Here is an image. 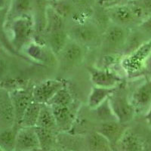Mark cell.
Returning <instances> with one entry per match:
<instances>
[{
	"mask_svg": "<svg viewBox=\"0 0 151 151\" xmlns=\"http://www.w3.org/2000/svg\"><path fill=\"white\" fill-rule=\"evenodd\" d=\"M65 83L58 79H47L33 88V101L40 104H47Z\"/></svg>",
	"mask_w": 151,
	"mask_h": 151,
	"instance_id": "obj_10",
	"label": "cell"
},
{
	"mask_svg": "<svg viewBox=\"0 0 151 151\" xmlns=\"http://www.w3.org/2000/svg\"><path fill=\"white\" fill-rule=\"evenodd\" d=\"M32 5V0H12L8 14V21L24 14H31Z\"/></svg>",
	"mask_w": 151,
	"mask_h": 151,
	"instance_id": "obj_23",
	"label": "cell"
},
{
	"mask_svg": "<svg viewBox=\"0 0 151 151\" xmlns=\"http://www.w3.org/2000/svg\"><path fill=\"white\" fill-rule=\"evenodd\" d=\"M59 132H70L75 124L76 118L71 107L50 106Z\"/></svg>",
	"mask_w": 151,
	"mask_h": 151,
	"instance_id": "obj_15",
	"label": "cell"
},
{
	"mask_svg": "<svg viewBox=\"0 0 151 151\" xmlns=\"http://www.w3.org/2000/svg\"><path fill=\"white\" fill-rule=\"evenodd\" d=\"M83 147L84 151H113L106 137L95 130L83 135Z\"/></svg>",
	"mask_w": 151,
	"mask_h": 151,
	"instance_id": "obj_17",
	"label": "cell"
},
{
	"mask_svg": "<svg viewBox=\"0 0 151 151\" xmlns=\"http://www.w3.org/2000/svg\"><path fill=\"white\" fill-rule=\"evenodd\" d=\"M71 38L82 45L89 46L101 43V32L96 24L84 17L75 21V25L71 29Z\"/></svg>",
	"mask_w": 151,
	"mask_h": 151,
	"instance_id": "obj_3",
	"label": "cell"
},
{
	"mask_svg": "<svg viewBox=\"0 0 151 151\" xmlns=\"http://www.w3.org/2000/svg\"><path fill=\"white\" fill-rule=\"evenodd\" d=\"M2 87V83H1V81H0V88Z\"/></svg>",
	"mask_w": 151,
	"mask_h": 151,
	"instance_id": "obj_35",
	"label": "cell"
},
{
	"mask_svg": "<svg viewBox=\"0 0 151 151\" xmlns=\"http://www.w3.org/2000/svg\"><path fill=\"white\" fill-rule=\"evenodd\" d=\"M145 119H146L147 123L149 125L150 127H151V105L149 107V109L147 110L146 113V116H145Z\"/></svg>",
	"mask_w": 151,
	"mask_h": 151,
	"instance_id": "obj_33",
	"label": "cell"
},
{
	"mask_svg": "<svg viewBox=\"0 0 151 151\" xmlns=\"http://www.w3.org/2000/svg\"><path fill=\"white\" fill-rule=\"evenodd\" d=\"M58 56L60 58L62 64H64L67 67H73L83 61L85 51L83 45L72 39H69Z\"/></svg>",
	"mask_w": 151,
	"mask_h": 151,
	"instance_id": "obj_14",
	"label": "cell"
},
{
	"mask_svg": "<svg viewBox=\"0 0 151 151\" xmlns=\"http://www.w3.org/2000/svg\"><path fill=\"white\" fill-rule=\"evenodd\" d=\"M15 126V113L10 91L5 87L0 88V131Z\"/></svg>",
	"mask_w": 151,
	"mask_h": 151,
	"instance_id": "obj_9",
	"label": "cell"
},
{
	"mask_svg": "<svg viewBox=\"0 0 151 151\" xmlns=\"http://www.w3.org/2000/svg\"><path fill=\"white\" fill-rule=\"evenodd\" d=\"M132 29L110 23L102 33L101 45L108 54H116L122 51Z\"/></svg>",
	"mask_w": 151,
	"mask_h": 151,
	"instance_id": "obj_4",
	"label": "cell"
},
{
	"mask_svg": "<svg viewBox=\"0 0 151 151\" xmlns=\"http://www.w3.org/2000/svg\"><path fill=\"white\" fill-rule=\"evenodd\" d=\"M109 104L115 119L122 124L128 125L133 120L136 110L131 102L126 90L122 83L117 86L116 89L108 98Z\"/></svg>",
	"mask_w": 151,
	"mask_h": 151,
	"instance_id": "obj_2",
	"label": "cell"
},
{
	"mask_svg": "<svg viewBox=\"0 0 151 151\" xmlns=\"http://www.w3.org/2000/svg\"><path fill=\"white\" fill-rule=\"evenodd\" d=\"M48 151H70L69 150H67V149H64V148H62L60 147H54L52 148V150H50Z\"/></svg>",
	"mask_w": 151,
	"mask_h": 151,
	"instance_id": "obj_34",
	"label": "cell"
},
{
	"mask_svg": "<svg viewBox=\"0 0 151 151\" xmlns=\"http://www.w3.org/2000/svg\"><path fill=\"white\" fill-rule=\"evenodd\" d=\"M14 151H41L35 128H20L16 137Z\"/></svg>",
	"mask_w": 151,
	"mask_h": 151,
	"instance_id": "obj_13",
	"label": "cell"
},
{
	"mask_svg": "<svg viewBox=\"0 0 151 151\" xmlns=\"http://www.w3.org/2000/svg\"><path fill=\"white\" fill-rule=\"evenodd\" d=\"M12 0H0V9L10 7Z\"/></svg>",
	"mask_w": 151,
	"mask_h": 151,
	"instance_id": "obj_32",
	"label": "cell"
},
{
	"mask_svg": "<svg viewBox=\"0 0 151 151\" xmlns=\"http://www.w3.org/2000/svg\"><path fill=\"white\" fill-rule=\"evenodd\" d=\"M113 151H151V145L146 137L128 127Z\"/></svg>",
	"mask_w": 151,
	"mask_h": 151,
	"instance_id": "obj_7",
	"label": "cell"
},
{
	"mask_svg": "<svg viewBox=\"0 0 151 151\" xmlns=\"http://www.w3.org/2000/svg\"><path fill=\"white\" fill-rule=\"evenodd\" d=\"M116 88H103L93 86L88 98V107L91 110L98 108L110 98V95L116 89Z\"/></svg>",
	"mask_w": 151,
	"mask_h": 151,
	"instance_id": "obj_19",
	"label": "cell"
},
{
	"mask_svg": "<svg viewBox=\"0 0 151 151\" xmlns=\"http://www.w3.org/2000/svg\"><path fill=\"white\" fill-rule=\"evenodd\" d=\"M17 126L0 131V148L4 151H14L16 137L18 131Z\"/></svg>",
	"mask_w": 151,
	"mask_h": 151,
	"instance_id": "obj_25",
	"label": "cell"
},
{
	"mask_svg": "<svg viewBox=\"0 0 151 151\" xmlns=\"http://www.w3.org/2000/svg\"><path fill=\"white\" fill-rule=\"evenodd\" d=\"M69 35L64 29L52 30L47 33V42L52 53L58 56L69 40Z\"/></svg>",
	"mask_w": 151,
	"mask_h": 151,
	"instance_id": "obj_18",
	"label": "cell"
},
{
	"mask_svg": "<svg viewBox=\"0 0 151 151\" xmlns=\"http://www.w3.org/2000/svg\"><path fill=\"white\" fill-rule=\"evenodd\" d=\"M0 151H4V150L2 149V148H0Z\"/></svg>",
	"mask_w": 151,
	"mask_h": 151,
	"instance_id": "obj_36",
	"label": "cell"
},
{
	"mask_svg": "<svg viewBox=\"0 0 151 151\" xmlns=\"http://www.w3.org/2000/svg\"><path fill=\"white\" fill-rule=\"evenodd\" d=\"M74 100L70 91L67 86H64L60 90L57 91L56 94L46 104L49 106H63L72 107Z\"/></svg>",
	"mask_w": 151,
	"mask_h": 151,
	"instance_id": "obj_26",
	"label": "cell"
},
{
	"mask_svg": "<svg viewBox=\"0 0 151 151\" xmlns=\"http://www.w3.org/2000/svg\"><path fill=\"white\" fill-rule=\"evenodd\" d=\"M27 56L34 61L45 64L48 60L46 50L40 43L31 41L23 49Z\"/></svg>",
	"mask_w": 151,
	"mask_h": 151,
	"instance_id": "obj_24",
	"label": "cell"
},
{
	"mask_svg": "<svg viewBox=\"0 0 151 151\" xmlns=\"http://www.w3.org/2000/svg\"><path fill=\"white\" fill-rule=\"evenodd\" d=\"M105 13L110 23L129 29H134L141 23L128 3L105 9Z\"/></svg>",
	"mask_w": 151,
	"mask_h": 151,
	"instance_id": "obj_6",
	"label": "cell"
},
{
	"mask_svg": "<svg viewBox=\"0 0 151 151\" xmlns=\"http://www.w3.org/2000/svg\"><path fill=\"white\" fill-rule=\"evenodd\" d=\"M130 100L136 111L148 110L151 105V79L145 81L136 88Z\"/></svg>",
	"mask_w": 151,
	"mask_h": 151,
	"instance_id": "obj_16",
	"label": "cell"
},
{
	"mask_svg": "<svg viewBox=\"0 0 151 151\" xmlns=\"http://www.w3.org/2000/svg\"><path fill=\"white\" fill-rule=\"evenodd\" d=\"M151 56V40L144 42L133 52L122 58L120 64L128 74L141 72Z\"/></svg>",
	"mask_w": 151,
	"mask_h": 151,
	"instance_id": "obj_5",
	"label": "cell"
},
{
	"mask_svg": "<svg viewBox=\"0 0 151 151\" xmlns=\"http://www.w3.org/2000/svg\"><path fill=\"white\" fill-rule=\"evenodd\" d=\"M137 28L140 29L143 33L149 36L151 40V14L144 19V21L137 27Z\"/></svg>",
	"mask_w": 151,
	"mask_h": 151,
	"instance_id": "obj_30",
	"label": "cell"
},
{
	"mask_svg": "<svg viewBox=\"0 0 151 151\" xmlns=\"http://www.w3.org/2000/svg\"><path fill=\"white\" fill-rule=\"evenodd\" d=\"M9 67H10V62L7 54L0 48V81L1 82L9 73Z\"/></svg>",
	"mask_w": 151,
	"mask_h": 151,
	"instance_id": "obj_29",
	"label": "cell"
},
{
	"mask_svg": "<svg viewBox=\"0 0 151 151\" xmlns=\"http://www.w3.org/2000/svg\"><path fill=\"white\" fill-rule=\"evenodd\" d=\"M36 134L39 138L41 151H48L58 147V132L35 126Z\"/></svg>",
	"mask_w": 151,
	"mask_h": 151,
	"instance_id": "obj_20",
	"label": "cell"
},
{
	"mask_svg": "<svg viewBox=\"0 0 151 151\" xmlns=\"http://www.w3.org/2000/svg\"><path fill=\"white\" fill-rule=\"evenodd\" d=\"M128 127V125L122 124L116 120H111L101 122L97 125L94 130L97 131L106 137L111 145L113 151V149Z\"/></svg>",
	"mask_w": 151,
	"mask_h": 151,
	"instance_id": "obj_12",
	"label": "cell"
},
{
	"mask_svg": "<svg viewBox=\"0 0 151 151\" xmlns=\"http://www.w3.org/2000/svg\"><path fill=\"white\" fill-rule=\"evenodd\" d=\"M9 10V7L0 9V45L5 47V49L11 53L17 55L11 45L8 34L6 33V24L8 21Z\"/></svg>",
	"mask_w": 151,
	"mask_h": 151,
	"instance_id": "obj_27",
	"label": "cell"
},
{
	"mask_svg": "<svg viewBox=\"0 0 151 151\" xmlns=\"http://www.w3.org/2000/svg\"><path fill=\"white\" fill-rule=\"evenodd\" d=\"M41 104L37 102H31L28 106L26 111L24 112L22 119L19 122L17 127L20 128H33L35 127L37 123L38 118L40 115Z\"/></svg>",
	"mask_w": 151,
	"mask_h": 151,
	"instance_id": "obj_21",
	"label": "cell"
},
{
	"mask_svg": "<svg viewBox=\"0 0 151 151\" xmlns=\"http://www.w3.org/2000/svg\"><path fill=\"white\" fill-rule=\"evenodd\" d=\"M7 24L10 31V44L14 52L18 54L31 42L35 29L34 17L32 14H24L8 21Z\"/></svg>",
	"mask_w": 151,
	"mask_h": 151,
	"instance_id": "obj_1",
	"label": "cell"
},
{
	"mask_svg": "<svg viewBox=\"0 0 151 151\" xmlns=\"http://www.w3.org/2000/svg\"><path fill=\"white\" fill-rule=\"evenodd\" d=\"M50 1H52V0H50Z\"/></svg>",
	"mask_w": 151,
	"mask_h": 151,
	"instance_id": "obj_37",
	"label": "cell"
},
{
	"mask_svg": "<svg viewBox=\"0 0 151 151\" xmlns=\"http://www.w3.org/2000/svg\"><path fill=\"white\" fill-rule=\"evenodd\" d=\"M90 79L94 86L103 88H115L122 83V78L110 69L98 67H88Z\"/></svg>",
	"mask_w": 151,
	"mask_h": 151,
	"instance_id": "obj_8",
	"label": "cell"
},
{
	"mask_svg": "<svg viewBox=\"0 0 151 151\" xmlns=\"http://www.w3.org/2000/svg\"><path fill=\"white\" fill-rule=\"evenodd\" d=\"M78 12L91 14L96 0H70Z\"/></svg>",
	"mask_w": 151,
	"mask_h": 151,
	"instance_id": "obj_28",
	"label": "cell"
},
{
	"mask_svg": "<svg viewBox=\"0 0 151 151\" xmlns=\"http://www.w3.org/2000/svg\"><path fill=\"white\" fill-rule=\"evenodd\" d=\"M36 126V127L42 128V129L58 132L56 123H55L53 113H52V108L49 105L46 104H41L40 115H39V118H38Z\"/></svg>",
	"mask_w": 151,
	"mask_h": 151,
	"instance_id": "obj_22",
	"label": "cell"
},
{
	"mask_svg": "<svg viewBox=\"0 0 151 151\" xmlns=\"http://www.w3.org/2000/svg\"><path fill=\"white\" fill-rule=\"evenodd\" d=\"M130 0H99V5L103 9H108V8L116 6V5H123L126 4L129 2Z\"/></svg>",
	"mask_w": 151,
	"mask_h": 151,
	"instance_id": "obj_31",
	"label": "cell"
},
{
	"mask_svg": "<svg viewBox=\"0 0 151 151\" xmlns=\"http://www.w3.org/2000/svg\"><path fill=\"white\" fill-rule=\"evenodd\" d=\"M9 91L15 113V126L17 127L24 112L33 101V89L29 91L25 88H19L9 90Z\"/></svg>",
	"mask_w": 151,
	"mask_h": 151,
	"instance_id": "obj_11",
	"label": "cell"
}]
</instances>
